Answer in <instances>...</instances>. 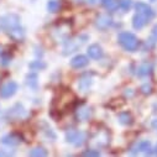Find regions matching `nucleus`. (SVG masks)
<instances>
[{
    "instance_id": "obj_19",
    "label": "nucleus",
    "mask_w": 157,
    "mask_h": 157,
    "mask_svg": "<svg viewBox=\"0 0 157 157\" xmlns=\"http://www.w3.org/2000/svg\"><path fill=\"white\" fill-rule=\"evenodd\" d=\"M29 155L32 157H44L47 156V151L44 147H35L29 152Z\"/></svg>"
},
{
    "instance_id": "obj_8",
    "label": "nucleus",
    "mask_w": 157,
    "mask_h": 157,
    "mask_svg": "<svg viewBox=\"0 0 157 157\" xmlns=\"http://www.w3.org/2000/svg\"><path fill=\"white\" fill-rule=\"evenodd\" d=\"M75 116H77V119L79 121H87L92 116V109L89 106H87V105H82V106H79L77 109Z\"/></svg>"
},
{
    "instance_id": "obj_13",
    "label": "nucleus",
    "mask_w": 157,
    "mask_h": 157,
    "mask_svg": "<svg viewBox=\"0 0 157 157\" xmlns=\"http://www.w3.org/2000/svg\"><path fill=\"white\" fill-rule=\"evenodd\" d=\"M152 73V64L151 63H142L137 68V75L139 77H147Z\"/></svg>"
},
{
    "instance_id": "obj_27",
    "label": "nucleus",
    "mask_w": 157,
    "mask_h": 157,
    "mask_svg": "<svg viewBox=\"0 0 157 157\" xmlns=\"http://www.w3.org/2000/svg\"><path fill=\"white\" fill-rule=\"evenodd\" d=\"M152 32H153V36L156 37V40H157V25H155V27H153Z\"/></svg>"
},
{
    "instance_id": "obj_2",
    "label": "nucleus",
    "mask_w": 157,
    "mask_h": 157,
    "mask_svg": "<svg viewBox=\"0 0 157 157\" xmlns=\"http://www.w3.org/2000/svg\"><path fill=\"white\" fill-rule=\"evenodd\" d=\"M117 41L123 46L124 50L129 52H135L139 48V40L137 37L131 32H121L117 37Z\"/></svg>"
},
{
    "instance_id": "obj_7",
    "label": "nucleus",
    "mask_w": 157,
    "mask_h": 157,
    "mask_svg": "<svg viewBox=\"0 0 157 157\" xmlns=\"http://www.w3.org/2000/svg\"><path fill=\"white\" fill-rule=\"evenodd\" d=\"M135 9H136V11H137L139 14L146 16L148 20H151V19L153 17V15H155L152 8H151L148 4H145V3H137V4L135 5Z\"/></svg>"
},
{
    "instance_id": "obj_17",
    "label": "nucleus",
    "mask_w": 157,
    "mask_h": 157,
    "mask_svg": "<svg viewBox=\"0 0 157 157\" xmlns=\"http://www.w3.org/2000/svg\"><path fill=\"white\" fill-rule=\"evenodd\" d=\"M103 5L108 11H116L119 8V0H103Z\"/></svg>"
},
{
    "instance_id": "obj_14",
    "label": "nucleus",
    "mask_w": 157,
    "mask_h": 157,
    "mask_svg": "<svg viewBox=\"0 0 157 157\" xmlns=\"http://www.w3.org/2000/svg\"><path fill=\"white\" fill-rule=\"evenodd\" d=\"M2 142L5 144V145H8V146H16V145H19L20 139H19L16 135L11 134V135H6V136H4L3 140H2Z\"/></svg>"
},
{
    "instance_id": "obj_28",
    "label": "nucleus",
    "mask_w": 157,
    "mask_h": 157,
    "mask_svg": "<svg viewBox=\"0 0 157 157\" xmlns=\"http://www.w3.org/2000/svg\"><path fill=\"white\" fill-rule=\"evenodd\" d=\"M152 126H153V128H155V129H156V130H157V119H156V120H153V121H152Z\"/></svg>"
},
{
    "instance_id": "obj_23",
    "label": "nucleus",
    "mask_w": 157,
    "mask_h": 157,
    "mask_svg": "<svg viewBox=\"0 0 157 157\" xmlns=\"http://www.w3.org/2000/svg\"><path fill=\"white\" fill-rule=\"evenodd\" d=\"M141 93L142 94H145V95H148V94H151L152 93V87H151V84H144L142 87H141Z\"/></svg>"
},
{
    "instance_id": "obj_15",
    "label": "nucleus",
    "mask_w": 157,
    "mask_h": 157,
    "mask_svg": "<svg viewBox=\"0 0 157 157\" xmlns=\"http://www.w3.org/2000/svg\"><path fill=\"white\" fill-rule=\"evenodd\" d=\"M90 84H92V79H90L88 75H86V77H83L82 79L79 81V84H78V87H79V90H81V92L86 93V92L89 90Z\"/></svg>"
},
{
    "instance_id": "obj_29",
    "label": "nucleus",
    "mask_w": 157,
    "mask_h": 157,
    "mask_svg": "<svg viewBox=\"0 0 157 157\" xmlns=\"http://www.w3.org/2000/svg\"><path fill=\"white\" fill-rule=\"evenodd\" d=\"M155 153L157 155V146H156V150H155Z\"/></svg>"
},
{
    "instance_id": "obj_25",
    "label": "nucleus",
    "mask_w": 157,
    "mask_h": 157,
    "mask_svg": "<svg viewBox=\"0 0 157 157\" xmlns=\"http://www.w3.org/2000/svg\"><path fill=\"white\" fill-rule=\"evenodd\" d=\"M83 156H95V157H98V156H100V153H99L98 151H93V150H89V151H86V152H83Z\"/></svg>"
},
{
    "instance_id": "obj_24",
    "label": "nucleus",
    "mask_w": 157,
    "mask_h": 157,
    "mask_svg": "<svg viewBox=\"0 0 157 157\" xmlns=\"http://www.w3.org/2000/svg\"><path fill=\"white\" fill-rule=\"evenodd\" d=\"M45 67H46V64L42 63V62H40V61H36V62H33V63L30 64V68H32V69H35V68L42 69V68H45Z\"/></svg>"
},
{
    "instance_id": "obj_30",
    "label": "nucleus",
    "mask_w": 157,
    "mask_h": 157,
    "mask_svg": "<svg viewBox=\"0 0 157 157\" xmlns=\"http://www.w3.org/2000/svg\"><path fill=\"white\" fill-rule=\"evenodd\" d=\"M152 2H153V0H152Z\"/></svg>"
},
{
    "instance_id": "obj_4",
    "label": "nucleus",
    "mask_w": 157,
    "mask_h": 157,
    "mask_svg": "<svg viewBox=\"0 0 157 157\" xmlns=\"http://www.w3.org/2000/svg\"><path fill=\"white\" fill-rule=\"evenodd\" d=\"M66 140H67V142H69L74 146H82L86 142V134L79 130L72 129L66 132Z\"/></svg>"
},
{
    "instance_id": "obj_11",
    "label": "nucleus",
    "mask_w": 157,
    "mask_h": 157,
    "mask_svg": "<svg viewBox=\"0 0 157 157\" xmlns=\"http://www.w3.org/2000/svg\"><path fill=\"white\" fill-rule=\"evenodd\" d=\"M88 56L93 59H99L103 57V48L99 45L93 44L88 47Z\"/></svg>"
},
{
    "instance_id": "obj_20",
    "label": "nucleus",
    "mask_w": 157,
    "mask_h": 157,
    "mask_svg": "<svg viewBox=\"0 0 157 157\" xmlns=\"http://www.w3.org/2000/svg\"><path fill=\"white\" fill-rule=\"evenodd\" d=\"M26 83H27V86H29L30 88L36 89V88H37V75L33 74V73L29 74V75H27V81H26Z\"/></svg>"
},
{
    "instance_id": "obj_10",
    "label": "nucleus",
    "mask_w": 157,
    "mask_h": 157,
    "mask_svg": "<svg viewBox=\"0 0 157 157\" xmlns=\"http://www.w3.org/2000/svg\"><path fill=\"white\" fill-rule=\"evenodd\" d=\"M147 22H148V19H147L146 16L139 14V13H136V14L134 15V17H132V26H134V29H136V30L142 29Z\"/></svg>"
},
{
    "instance_id": "obj_9",
    "label": "nucleus",
    "mask_w": 157,
    "mask_h": 157,
    "mask_svg": "<svg viewBox=\"0 0 157 157\" xmlns=\"http://www.w3.org/2000/svg\"><path fill=\"white\" fill-rule=\"evenodd\" d=\"M95 25L100 30H105L111 25V17L109 15H99L95 20Z\"/></svg>"
},
{
    "instance_id": "obj_3",
    "label": "nucleus",
    "mask_w": 157,
    "mask_h": 157,
    "mask_svg": "<svg viewBox=\"0 0 157 157\" xmlns=\"http://www.w3.org/2000/svg\"><path fill=\"white\" fill-rule=\"evenodd\" d=\"M88 40L87 36H77V37H73V38H69L68 41L64 42L63 45V55H69V53H73L75 52L78 48H81L84 42Z\"/></svg>"
},
{
    "instance_id": "obj_22",
    "label": "nucleus",
    "mask_w": 157,
    "mask_h": 157,
    "mask_svg": "<svg viewBox=\"0 0 157 157\" xmlns=\"http://www.w3.org/2000/svg\"><path fill=\"white\" fill-rule=\"evenodd\" d=\"M119 6L123 10H129L131 8V0H120V2H119Z\"/></svg>"
},
{
    "instance_id": "obj_21",
    "label": "nucleus",
    "mask_w": 157,
    "mask_h": 157,
    "mask_svg": "<svg viewBox=\"0 0 157 157\" xmlns=\"http://www.w3.org/2000/svg\"><path fill=\"white\" fill-rule=\"evenodd\" d=\"M47 9H48L50 13H57L58 9H59L58 2H56V0H50V2L47 3Z\"/></svg>"
},
{
    "instance_id": "obj_18",
    "label": "nucleus",
    "mask_w": 157,
    "mask_h": 157,
    "mask_svg": "<svg viewBox=\"0 0 157 157\" xmlns=\"http://www.w3.org/2000/svg\"><path fill=\"white\" fill-rule=\"evenodd\" d=\"M119 121L123 124V125H131L134 123V119L130 113H121L119 115Z\"/></svg>"
},
{
    "instance_id": "obj_12",
    "label": "nucleus",
    "mask_w": 157,
    "mask_h": 157,
    "mask_svg": "<svg viewBox=\"0 0 157 157\" xmlns=\"http://www.w3.org/2000/svg\"><path fill=\"white\" fill-rule=\"evenodd\" d=\"M148 150H151V144L150 141H140L137 142L134 147H132V153H136V152H147Z\"/></svg>"
},
{
    "instance_id": "obj_26",
    "label": "nucleus",
    "mask_w": 157,
    "mask_h": 157,
    "mask_svg": "<svg viewBox=\"0 0 157 157\" xmlns=\"http://www.w3.org/2000/svg\"><path fill=\"white\" fill-rule=\"evenodd\" d=\"M81 3H84V4H90V5H94V4H97L99 0H79Z\"/></svg>"
},
{
    "instance_id": "obj_5",
    "label": "nucleus",
    "mask_w": 157,
    "mask_h": 157,
    "mask_svg": "<svg viewBox=\"0 0 157 157\" xmlns=\"http://www.w3.org/2000/svg\"><path fill=\"white\" fill-rule=\"evenodd\" d=\"M17 88H19L17 83H16V82L10 81V82L5 83L2 88H0V97L4 98V99L11 98V97L17 92Z\"/></svg>"
},
{
    "instance_id": "obj_16",
    "label": "nucleus",
    "mask_w": 157,
    "mask_h": 157,
    "mask_svg": "<svg viewBox=\"0 0 157 157\" xmlns=\"http://www.w3.org/2000/svg\"><path fill=\"white\" fill-rule=\"evenodd\" d=\"M9 115H15L16 119H20V117H22V116H26V111H25V109L22 108V105L17 104V105H15V106L9 111Z\"/></svg>"
},
{
    "instance_id": "obj_6",
    "label": "nucleus",
    "mask_w": 157,
    "mask_h": 157,
    "mask_svg": "<svg viewBox=\"0 0 157 157\" xmlns=\"http://www.w3.org/2000/svg\"><path fill=\"white\" fill-rule=\"evenodd\" d=\"M89 63V59L87 56L84 55H77L75 57H73L71 59V66L75 69H81V68H84L86 66H88Z\"/></svg>"
},
{
    "instance_id": "obj_1",
    "label": "nucleus",
    "mask_w": 157,
    "mask_h": 157,
    "mask_svg": "<svg viewBox=\"0 0 157 157\" xmlns=\"http://www.w3.org/2000/svg\"><path fill=\"white\" fill-rule=\"evenodd\" d=\"M3 25L8 35L15 41H22L25 33L20 25V17L16 14H9L3 19Z\"/></svg>"
}]
</instances>
